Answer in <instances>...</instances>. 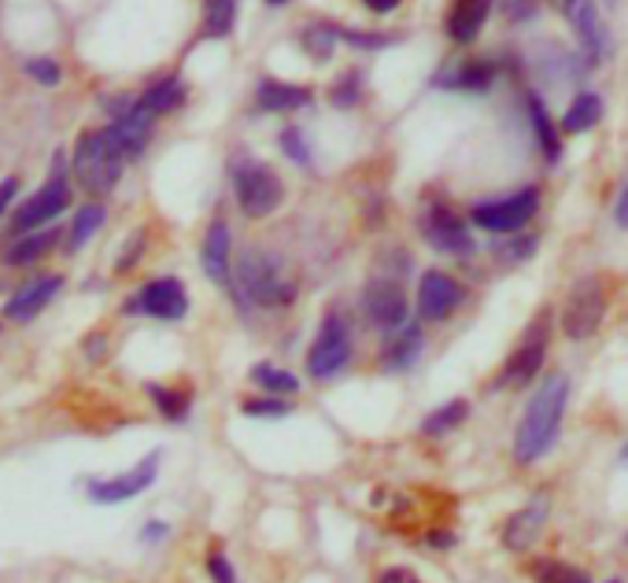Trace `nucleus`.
Masks as SVG:
<instances>
[{
	"instance_id": "obj_1",
	"label": "nucleus",
	"mask_w": 628,
	"mask_h": 583,
	"mask_svg": "<svg viewBox=\"0 0 628 583\" xmlns=\"http://www.w3.org/2000/svg\"><path fill=\"white\" fill-rule=\"evenodd\" d=\"M569 402V377L566 373H551L543 384L532 392L529 407H525L518 432H514V462L518 466H537L543 455H551V447L558 444L562 418H566Z\"/></svg>"
},
{
	"instance_id": "obj_2",
	"label": "nucleus",
	"mask_w": 628,
	"mask_h": 583,
	"mask_svg": "<svg viewBox=\"0 0 628 583\" xmlns=\"http://www.w3.org/2000/svg\"><path fill=\"white\" fill-rule=\"evenodd\" d=\"M233 285H237V296L245 303L256 307H288L296 299V281L285 274V262L259 248H248L237 259Z\"/></svg>"
},
{
	"instance_id": "obj_3",
	"label": "nucleus",
	"mask_w": 628,
	"mask_h": 583,
	"mask_svg": "<svg viewBox=\"0 0 628 583\" xmlns=\"http://www.w3.org/2000/svg\"><path fill=\"white\" fill-rule=\"evenodd\" d=\"M126 152L119 148V140L111 137V129H93L82 134L74 145V177H78L82 189L89 193H111L123 177Z\"/></svg>"
},
{
	"instance_id": "obj_4",
	"label": "nucleus",
	"mask_w": 628,
	"mask_h": 583,
	"mask_svg": "<svg viewBox=\"0 0 628 583\" xmlns=\"http://www.w3.org/2000/svg\"><path fill=\"white\" fill-rule=\"evenodd\" d=\"M233 193H237V203L248 219H267V214H274L281 207V196H285L278 174L262 163H251V159L233 163Z\"/></svg>"
},
{
	"instance_id": "obj_5",
	"label": "nucleus",
	"mask_w": 628,
	"mask_h": 583,
	"mask_svg": "<svg viewBox=\"0 0 628 583\" xmlns=\"http://www.w3.org/2000/svg\"><path fill=\"white\" fill-rule=\"evenodd\" d=\"M348 359H352L348 318H344L341 310H330V314L322 318V328H318V336L311 344V355H307V370H311V377H318V381H330L348 365Z\"/></svg>"
},
{
	"instance_id": "obj_6",
	"label": "nucleus",
	"mask_w": 628,
	"mask_h": 583,
	"mask_svg": "<svg viewBox=\"0 0 628 583\" xmlns=\"http://www.w3.org/2000/svg\"><path fill=\"white\" fill-rule=\"evenodd\" d=\"M540 211V193L518 189L510 196H500V200H484L470 211V222L484 233H518L532 222V214Z\"/></svg>"
},
{
	"instance_id": "obj_7",
	"label": "nucleus",
	"mask_w": 628,
	"mask_h": 583,
	"mask_svg": "<svg viewBox=\"0 0 628 583\" xmlns=\"http://www.w3.org/2000/svg\"><path fill=\"white\" fill-rule=\"evenodd\" d=\"M606 314V288L599 277H584L577 281L574 292L566 299V310H562V333L569 340H592L603 325Z\"/></svg>"
},
{
	"instance_id": "obj_8",
	"label": "nucleus",
	"mask_w": 628,
	"mask_h": 583,
	"mask_svg": "<svg viewBox=\"0 0 628 583\" xmlns=\"http://www.w3.org/2000/svg\"><path fill=\"white\" fill-rule=\"evenodd\" d=\"M562 15L574 26L580 55H584L588 67H603L611 60V30H606L595 0H562Z\"/></svg>"
},
{
	"instance_id": "obj_9",
	"label": "nucleus",
	"mask_w": 628,
	"mask_h": 583,
	"mask_svg": "<svg viewBox=\"0 0 628 583\" xmlns=\"http://www.w3.org/2000/svg\"><path fill=\"white\" fill-rule=\"evenodd\" d=\"M543 359H547V314L532 322L521 347L503 362V373H500V381H495V388L500 392L503 388H529L532 377L543 370Z\"/></svg>"
},
{
	"instance_id": "obj_10",
	"label": "nucleus",
	"mask_w": 628,
	"mask_h": 583,
	"mask_svg": "<svg viewBox=\"0 0 628 583\" xmlns=\"http://www.w3.org/2000/svg\"><path fill=\"white\" fill-rule=\"evenodd\" d=\"M185 310H189V292H185V285L177 277L148 281L126 303V314H148V318H163V322H177V318H185Z\"/></svg>"
},
{
	"instance_id": "obj_11",
	"label": "nucleus",
	"mask_w": 628,
	"mask_h": 583,
	"mask_svg": "<svg viewBox=\"0 0 628 583\" xmlns=\"http://www.w3.org/2000/svg\"><path fill=\"white\" fill-rule=\"evenodd\" d=\"M60 166H63V163H60V159H56V177H52V182L45 185L41 193H34L30 200H26V203L15 211V219H12L15 233L41 230V225L56 222V219H60V214L71 207V185L60 177Z\"/></svg>"
},
{
	"instance_id": "obj_12",
	"label": "nucleus",
	"mask_w": 628,
	"mask_h": 583,
	"mask_svg": "<svg viewBox=\"0 0 628 583\" xmlns=\"http://www.w3.org/2000/svg\"><path fill=\"white\" fill-rule=\"evenodd\" d=\"M362 307H367V318L381 328H399L407 322V292L396 277H370L367 288H362Z\"/></svg>"
},
{
	"instance_id": "obj_13",
	"label": "nucleus",
	"mask_w": 628,
	"mask_h": 583,
	"mask_svg": "<svg viewBox=\"0 0 628 583\" xmlns=\"http://www.w3.org/2000/svg\"><path fill=\"white\" fill-rule=\"evenodd\" d=\"M421 237L433 244L436 251H444V256H473V237L470 230H466V222L458 219L455 211H447V207H433V211L421 214Z\"/></svg>"
},
{
	"instance_id": "obj_14",
	"label": "nucleus",
	"mask_w": 628,
	"mask_h": 583,
	"mask_svg": "<svg viewBox=\"0 0 628 583\" xmlns=\"http://www.w3.org/2000/svg\"><path fill=\"white\" fill-rule=\"evenodd\" d=\"M156 473H159V450L145 458L140 466H134L130 473L123 476H111V481H89V498L93 503H130V498H137L140 492H148V487L156 484Z\"/></svg>"
},
{
	"instance_id": "obj_15",
	"label": "nucleus",
	"mask_w": 628,
	"mask_h": 583,
	"mask_svg": "<svg viewBox=\"0 0 628 583\" xmlns=\"http://www.w3.org/2000/svg\"><path fill=\"white\" fill-rule=\"evenodd\" d=\"M466 292L455 277L440 274V270H429L418 285V310L426 322H447L458 307H463Z\"/></svg>"
},
{
	"instance_id": "obj_16",
	"label": "nucleus",
	"mask_w": 628,
	"mask_h": 583,
	"mask_svg": "<svg viewBox=\"0 0 628 583\" xmlns=\"http://www.w3.org/2000/svg\"><path fill=\"white\" fill-rule=\"evenodd\" d=\"M547 517H551V495H532L529 503L521 506L518 513L506 521V529H503V547L506 550H514V554H521V550H529L532 543L540 539V532L547 529Z\"/></svg>"
},
{
	"instance_id": "obj_17",
	"label": "nucleus",
	"mask_w": 628,
	"mask_h": 583,
	"mask_svg": "<svg viewBox=\"0 0 628 583\" xmlns=\"http://www.w3.org/2000/svg\"><path fill=\"white\" fill-rule=\"evenodd\" d=\"M60 288H63V277H60V274L30 281V285H23V288H19L15 296L4 303V318H12V322H34V318L41 314V310L49 307L56 296H60Z\"/></svg>"
},
{
	"instance_id": "obj_18",
	"label": "nucleus",
	"mask_w": 628,
	"mask_h": 583,
	"mask_svg": "<svg viewBox=\"0 0 628 583\" xmlns=\"http://www.w3.org/2000/svg\"><path fill=\"white\" fill-rule=\"evenodd\" d=\"M204 274H208L214 285H233V266H230V225L226 219H214L208 225V237H204Z\"/></svg>"
},
{
	"instance_id": "obj_19",
	"label": "nucleus",
	"mask_w": 628,
	"mask_h": 583,
	"mask_svg": "<svg viewBox=\"0 0 628 583\" xmlns=\"http://www.w3.org/2000/svg\"><path fill=\"white\" fill-rule=\"evenodd\" d=\"M495 82V63L492 60H466L452 63L444 74H436V89H455V92H489Z\"/></svg>"
},
{
	"instance_id": "obj_20",
	"label": "nucleus",
	"mask_w": 628,
	"mask_h": 583,
	"mask_svg": "<svg viewBox=\"0 0 628 583\" xmlns=\"http://www.w3.org/2000/svg\"><path fill=\"white\" fill-rule=\"evenodd\" d=\"M152 122H156V115L140 111L137 103H130L123 115H115V122H111L108 129H111V137L119 140V148L126 152V159H137L145 152V145L152 140Z\"/></svg>"
},
{
	"instance_id": "obj_21",
	"label": "nucleus",
	"mask_w": 628,
	"mask_h": 583,
	"mask_svg": "<svg viewBox=\"0 0 628 583\" xmlns=\"http://www.w3.org/2000/svg\"><path fill=\"white\" fill-rule=\"evenodd\" d=\"M495 0H455L452 15H447V37L455 45H473L489 23Z\"/></svg>"
},
{
	"instance_id": "obj_22",
	"label": "nucleus",
	"mask_w": 628,
	"mask_h": 583,
	"mask_svg": "<svg viewBox=\"0 0 628 583\" xmlns=\"http://www.w3.org/2000/svg\"><path fill=\"white\" fill-rule=\"evenodd\" d=\"M525 111H529L532 119V134H537V145L547 163H558L562 159V134L558 126L551 122V111L543 108V100L537 97V92H525Z\"/></svg>"
},
{
	"instance_id": "obj_23",
	"label": "nucleus",
	"mask_w": 628,
	"mask_h": 583,
	"mask_svg": "<svg viewBox=\"0 0 628 583\" xmlns=\"http://www.w3.org/2000/svg\"><path fill=\"white\" fill-rule=\"evenodd\" d=\"M421 344H426L421 328L403 322L396 333H392V340L384 344V365H389V370H410L421 355Z\"/></svg>"
},
{
	"instance_id": "obj_24",
	"label": "nucleus",
	"mask_w": 628,
	"mask_h": 583,
	"mask_svg": "<svg viewBox=\"0 0 628 583\" xmlns=\"http://www.w3.org/2000/svg\"><path fill=\"white\" fill-rule=\"evenodd\" d=\"M256 103L262 111H299L311 103V89L304 86H288V82H262L256 92Z\"/></svg>"
},
{
	"instance_id": "obj_25",
	"label": "nucleus",
	"mask_w": 628,
	"mask_h": 583,
	"mask_svg": "<svg viewBox=\"0 0 628 583\" xmlns=\"http://www.w3.org/2000/svg\"><path fill=\"white\" fill-rule=\"evenodd\" d=\"M599 122H603V100H599V92H580L566 108V115H562V134H588Z\"/></svg>"
},
{
	"instance_id": "obj_26",
	"label": "nucleus",
	"mask_w": 628,
	"mask_h": 583,
	"mask_svg": "<svg viewBox=\"0 0 628 583\" xmlns=\"http://www.w3.org/2000/svg\"><path fill=\"white\" fill-rule=\"evenodd\" d=\"M56 240H60V233H56V230H41V233L30 230L26 237H19L15 244H8L4 262H8V266H30V262H37L41 256H49Z\"/></svg>"
},
{
	"instance_id": "obj_27",
	"label": "nucleus",
	"mask_w": 628,
	"mask_h": 583,
	"mask_svg": "<svg viewBox=\"0 0 628 583\" xmlns=\"http://www.w3.org/2000/svg\"><path fill=\"white\" fill-rule=\"evenodd\" d=\"M185 100V86L177 78H163V82H156L152 89H145L140 97L134 100L140 111H148V115H167V111H174L177 103Z\"/></svg>"
},
{
	"instance_id": "obj_28",
	"label": "nucleus",
	"mask_w": 628,
	"mask_h": 583,
	"mask_svg": "<svg viewBox=\"0 0 628 583\" xmlns=\"http://www.w3.org/2000/svg\"><path fill=\"white\" fill-rule=\"evenodd\" d=\"M466 418H470V402L452 399V402H444V407L433 410L426 421H421V432H426V436H447V432H455Z\"/></svg>"
},
{
	"instance_id": "obj_29",
	"label": "nucleus",
	"mask_w": 628,
	"mask_h": 583,
	"mask_svg": "<svg viewBox=\"0 0 628 583\" xmlns=\"http://www.w3.org/2000/svg\"><path fill=\"white\" fill-rule=\"evenodd\" d=\"M237 23V0H204V34L226 37Z\"/></svg>"
},
{
	"instance_id": "obj_30",
	"label": "nucleus",
	"mask_w": 628,
	"mask_h": 583,
	"mask_svg": "<svg viewBox=\"0 0 628 583\" xmlns=\"http://www.w3.org/2000/svg\"><path fill=\"white\" fill-rule=\"evenodd\" d=\"M148 395H152L156 410L163 413L167 421H185L189 418V392H177V388H163V384H148Z\"/></svg>"
},
{
	"instance_id": "obj_31",
	"label": "nucleus",
	"mask_w": 628,
	"mask_h": 583,
	"mask_svg": "<svg viewBox=\"0 0 628 583\" xmlns=\"http://www.w3.org/2000/svg\"><path fill=\"white\" fill-rule=\"evenodd\" d=\"M104 225V207L100 203H89V207H82L78 214H74V225H71V244L67 248L71 251H78V248H86L93 233Z\"/></svg>"
},
{
	"instance_id": "obj_32",
	"label": "nucleus",
	"mask_w": 628,
	"mask_h": 583,
	"mask_svg": "<svg viewBox=\"0 0 628 583\" xmlns=\"http://www.w3.org/2000/svg\"><path fill=\"white\" fill-rule=\"evenodd\" d=\"M251 381H256L259 388L270 392V395H293V392H299V381L288 370H278V365H256V370H251Z\"/></svg>"
},
{
	"instance_id": "obj_33",
	"label": "nucleus",
	"mask_w": 628,
	"mask_h": 583,
	"mask_svg": "<svg viewBox=\"0 0 628 583\" xmlns=\"http://www.w3.org/2000/svg\"><path fill=\"white\" fill-rule=\"evenodd\" d=\"M532 576H537V580H555V583H588V572L566 566V561H540V566L532 569Z\"/></svg>"
},
{
	"instance_id": "obj_34",
	"label": "nucleus",
	"mask_w": 628,
	"mask_h": 583,
	"mask_svg": "<svg viewBox=\"0 0 628 583\" xmlns=\"http://www.w3.org/2000/svg\"><path fill=\"white\" fill-rule=\"evenodd\" d=\"M304 41H307V52H311V55H318V60H330L336 30H333V26H315V30L304 34Z\"/></svg>"
},
{
	"instance_id": "obj_35",
	"label": "nucleus",
	"mask_w": 628,
	"mask_h": 583,
	"mask_svg": "<svg viewBox=\"0 0 628 583\" xmlns=\"http://www.w3.org/2000/svg\"><path fill=\"white\" fill-rule=\"evenodd\" d=\"M278 145H281V152H285V156H293L296 163H307V159H311V148H307V140H304V134H299L296 126L281 129Z\"/></svg>"
},
{
	"instance_id": "obj_36",
	"label": "nucleus",
	"mask_w": 628,
	"mask_h": 583,
	"mask_svg": "<svg viewBox=\"0 0 628 583\" xmlns=\"http://www.w3.org/2000/svg\"><path fill=\"white\" fill-rule=\"evenodd\" d=\"M26 74H30V78L37 82V86H60V63L56 60H30L26 63Z\"/></svg>"
},
{
	"instance_id": "obj_37",
	"label": "nucleus",
	"mask_w": 628,
	"mask_h": 583,
	"mask_svg": "<svg viewBox=\"0 0 628 583\" xmlns=\"http://www.w3.org/2000/svg\"><path fill=\"white\" fill-rule=\"evenodd\" d=\"M336 41L344 45H355V49H384L392 45L389 34H359V30H336Z\"/></svg>"
},
{
	"instance_id": "obj_38",
	"label": "nucleus",
	"mask_w": 628,
	"mask_h": 583,
	"mask_svg": "<svg viewBox=\"0 0 628 583\" xmlns=\"http://www.w3.org/2000/svg\"><path fill=\"white\" fill-rule=\"evenodd\" d=\"M245 413H248V418H285L288 402L285 399H248Z\"/></svg>"
},
{
	"instance_id": "obj_39",
	"label": "nucleus",
	"mask_w": 628,
	"mask_h": 583,
	"mask_svg": "<svg viewBox=\"0 0 628 583\" xmlns=\"http://www.w3.org/2000/svg\"><path fill=\"white\" fill-rule=\"evenodd\" d=\"M503 12L506 18H514V23H529V18H537L540 12V0H503Z\"/></svg>"
},
{
	"instance_id": "obj_40",
	"label": "nucleus",
	"mask_w": 628,
	"mask_h": 583,
	"mask_svg": "<svg viewBox=\"0 0 628 583\" xmlns=\"http://www.w3.org/2000/svg\"><path fill=\"white\" fill-rule=\"evenodd\" d=\"M537 237H521V240H510V248L503 251V259L506 262H518V259H529L532 251H537Z\"/></svg>"
},
{
	"instance_id": "obj_41",
	"label": "nucleus",
	"mask_w": 628,
	"mask_h": 583,
	"mask_svg": "<svg viewBox=\"0 0 628 583\" xmlns=\"http://www.w3.org/2000/svg\"><path fill=\"white\" fill-rule=\"evenodd\" d=\"M355 100H359V78H355V74H352L348 82H341V86L333 89V103H336V108H344V103H348V108H352Z\"/></svg>"
},
{
	"instance_id": "obj_42",
	"label": "nucleus",
	"mask_w": 628,
	"mask_h": 583,
	"mask_svg": "<svg viewBox=\"0 0 628 583\" xmlns=\"http://www.w3.org/2000/svg\"><path fill=\"white\" fill-rule=\"evenodd\" d=\"M140 251H145V233H134V237L126 240V251H123V259H119V270L134 266V262L140 259Z\"/></svg>"
},
{
	"instance_id": "obj_43",
	"label": "nucleus",
	"mask_w": 628,
	"mask_h": 583,
	"mask_svg": "<svg viewBox=\"0 0 628 583\" xmlns=\"http://www.w3.org/2000/svg\"><path fill=\"white\" fill-rule=\"evenodd\" d=\"M208 572H211V580H219V583L233 580V566H230V558H222V554H211V558H208Z\"/></svg>"
},
{
	"instance_id": "obj_44",
	"label": "nucleus",
	"mask_w": 628,
	"mask_h": 583,
	"mask_svg": "<svg viewBox=\"0 0 628 583\" xmlns=\"http://www.w3.org/2000/svg\"><path fill=\"white\" fill-rule=\"evenodd\" d=\"M15 193H19V182H15V177H4V182H0V214H8Z\"/></svg>"
},
{
	"instance_id": "obj_45",
	"label": "nucleus",
	"mask_w": 628,
	"mask_h": 583,
	"mask_svg": "<svg viewBox=\"0 0 628 583\" xmlns=\"http://www.w3.org/2000/svg\"><path fill=\"white\" fill-rule=\"evenodd\" d=\"M614 222L621 225V230H628V182H625V189L617 193V203H614Z\"/></svg>"
},
{
	"instance_id": "obj_46",
	"label": "nucleus",
	"mask_w": 628,
	"mask_h": 583,
	"mask_svg": "<svg viewBox=\"0 0 628 583\" xmlns=\"http://www.w3.org/2000/svg\"><path fill=\"white\" fill-rule=\"evenodd\" d=\"M426 543H429V547H436V550H452L455 547V535L452 532H429Z\"/></svg>"
},
{
	"instance_id": "obj_47",
	"label": "nucleus",
	"mask_w": 628,
	"mask_h": 583,
	"mask_svg": "<svg viewBox=\"0 0 628 583\" xmlns=\"http://www.w3.org/2000/svg\"><path fill=\"white\" fill-rule=\"evenodd\" d=\"M167 532H171V529H167L163 521H152V524H145V532H140V539H145V543H159V539H167Z\"/></svg>"
},
{
	"instance_id": "obj_48",
	"label": "nucleus",
	"mask_w": 628,
	"mask_h": 583,
	"mask_svg": "<svg viewBox=\"0 0 628 583\" xmlns=\"http://www.w3.org/2000/svg\"><path fill=\"white\" fill-rule=\"evenodd\" d=\"M415 583L418 576H415V572H410V569H389V572H381V583Z\"/></svg>"
},
{
	"instance_id": "obj_49",
	"label": "nucleus",
	"mask_w": 628,
	"mask_h": 583,
	"mask_svg": "<svg viewBox=\"0 0 628 583\" xmlns=\"http://www.w3.org/2000/svg\"><path fill=\"white\" fill-rule=\"evenodd\" d=\"M362 4H367L370 12H378V15H389V12H396V8H399V0H362Z\"/></svg>"
},
{
	"instance_id": "obj_50",
	"label": "nucleus",
	"mask_w": 628,
	"mask_h": 583,
	"mask_svg": "<svg viewBox=\"0 0 628 583\" xmlns=\"http://www.w3.org/2000/svg\"><path fill=\"white\" fill-rule=\"evenodd\" d=\"M267 4H270V8H285L288 0H267Z\"/></svg>"
},
{
	"instance_id": "obj_51",
	"label": "nucleus",
	"mask_w": 628,
	"mask_h": 583,
	"mask_svg": "<svg viewBox=\"0 0 628 583\" xmlns=\"http://www.w3.org/2000/svg\"><path fill=\"white\" fill-rule=\"evenodd\" d=\"M621 462L628 466V444H625V450H621Z\"/></svg>"
}]
</instances>
